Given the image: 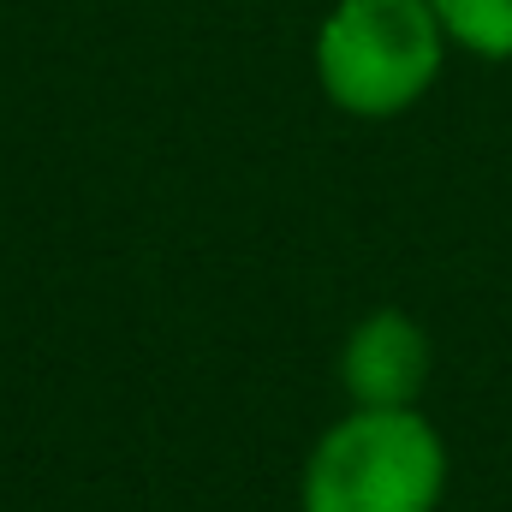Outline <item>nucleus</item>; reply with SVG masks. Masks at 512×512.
I'll return each mask as SVG.
<instances>
[{"label": "nucleus", "instance_id": "f257e3e1", "mask_svg": "<svg viewBox=\"0 0 512 512\" xmlns=\"http://www.w3.org/2000/svg\"><path fill=\"white\" fill-rule=\"evenodd\" d=\"M447 48L435 0H334L316 30V84L352 120H393L435 90Z\"/></svg>", "mask_w": 512, "mask_h": 512}, {"label": "nucleus", "instance_id": "f03ea898", "mask_svg": "<svg viewBox=\"0 0 512 512\" xmlns=\"http://www.w3.org/2000/svg\"><path fill=\"white\" fill-rule=\"evenodd\" d=\"M447 495V441L411 411L352 405L304 459L298 512H435Z\"/></svg>", "mask_w": 512, "mask_h": 512}, {"label": "nucleus", "instance_id": "7ed1b4c3", "mask_svg": "<svg viewBox=\"0 0 512 512\" xmlns=\"http://www.w3.org/2000/svg\"><path fill=\"white\" fill-rule=\"evenodd\" d=\"M429 334L411 310H370L340 346V387L364 411H411L429 387Z\"/></svg>", "mask_w": 512, "mask_h": 512}, {"label": "nucleus", "instance_id": "20e7f679", "mask_svg": "<svg viewBox=\"0 0 512 512\" xmlns=\"http://www.w3.org/2000/svg\"><path fill=\"white\" fill-rule=\"evenodd\" d=\"M453 48L477 60H512V0H435Z\"/></svg>", "mask_w": 512, "mask_h": 512}]
</instances>
